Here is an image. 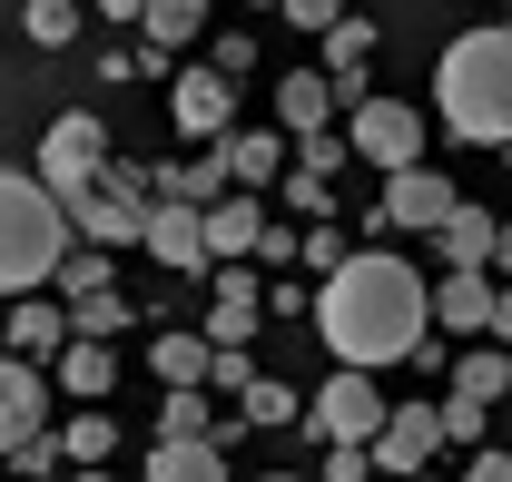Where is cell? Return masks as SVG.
I'll list each match as a JSON object with an SVG mask.
<instances>
[{"label": "cell", "instance_id": "d590c367", "mask_svg": "<svg viewBox=\"0 0 512 482\" xmlns=\"http://www.w3.org/2000/svg\"><path fill=\"white\" fill-rule=\"evenodd\" d=\"M207 296H217V305H266V296H256V266H217Z\"/></svg>", "mask_w": 512, "mask_h": 482}, {"label": "cell", "instance_id": "ffe728a7", "mask_svg": "<svg viewBox=\"0 0 512 482\" xmlns=\"http://www.w3.org/2000/svg\"><path fill=\"white\" fill-rule=\"evenodd\" d=\"M444 394H463V404H483V414H493V404L512 394V355H503V345H473V355H453V384H444Z\"/></svg>", "mask_w": 512, "mask_h": 482}, {"label": "cell", "instance_id": "cb8c5ba5", "mask_svg": "<svg viewBox=\"0 0 512 482\" xmlns=\"http://www.w3.org/2000/svg\"><path fill=\"white\" fill-rule=\"evenodd\" d=\"M60 453L79 463V473H109V453H119V423H109V414H69V423H60Z\"/></svg>", "mask_w": 512, "mask_h": 482}, {"label": "cell", "instance_id": "f35d334b", "mask_svg": "<svg viewBox=\"0 0 512 482\" xmlns=\"http://www.w3.org/2000/svg\"><path fill=\"white\" fill-rule=\"evenodd\" d=\"M207 384H217V394H247V384H256V355H217V364H207Z\"/></svg>", "mask_w": 512, "mask_h": 482}, {"label": "cell", "instance_id": "484cf974", "mask_svg": "<svg viewBox=\"0 0 512 482\" xmlns=\"http://www.w3.org/2000/svg\"><path fill=\"white\" fill-rule=\"evenodd\" d=\"M365 60H375V20H365V10H345V20L325 30V79H355Z\"/></svg>", "mask_w": 512, "mask_h": 482}, {"label": "cell", "instance_id": "ee69618b", "mask_svg": "<svg viewBox=\"0 0 512 482\" xmlns=\"http://www.w3.org/2000/svg\"><path fill=\"white\" fill-rule=\"evenodd\" d=\"M493 345H512V286H493V325H483Z\"/></svg>", "mask_w": 512, "mask_h": 482}, {"label": "cell", "instance_id": "83f0119b", "mask_svg": "<svg viewBox=\"0 0 512 482\" xmlns=\"http://www.w3.org/2000/svg\"><path fill=\"white\" fill-rule=\"evenodd\" d=\"M138 315H128V296L109 286V296H89V305H69V335H89V345H109V335H128Z\"/></svg>", "mask_w": 512, "mask_h": 482}, {"label": "cell", "instance_id": "c3c4849f", "mask_svg": "<svg viewBox=\"0 0 512 482\" xmlns=\"http://www.w3.org/2000/svg\"><path fill=\"white\" fill-rule=\"evenodd\" d=\"M503 30H512V10H503Z\"/></svg>", "mask_w": 512, "mask_h": 482}, {"label": "cell", "instance_id": "ba28073f", "mask_svg": "<svg viewBox=\"0 0 512 482\" xmlns=\"http://www.w3.org/2000/svg\"><path fill=\"white\" fill-rule=\"evenodd\" d=\"M444 453V414L434 404H384V433H375V473L394 482H424V463Z\"/></svg>", "mask_w": 512, "mask_h": 482}, {"label": "cell", "instance_id": "52a82bcc", "mask_svg": "<svg viewBox=\"0 0 512 482\" xmlns=\"http://www.w3.org/2000/svg\"><path fill=\"white\" fill-rule=\"evenodd\" d=\"M207 158L227 168V187H237V197H256V187H286V168H296V138H286V128H227Z\"/></svg>", "mask_w": 512, "mask_h": 482}, {"label": "cell", "instance_id": "277c9868", "mask_svg": "<svg viewBox=\"0 0 512 482\" xmlns=\"http://www.w3.org/2000/svg\"><path fill=\"white\" fill-rule=\"evenodd\" d=\"M109 158H119V148H109V119H99V109H60V119L40 128V158H30V178L50 187V197H89V187L109 178Z\"/></svg>", "mask_w": 512, "mask_h": 482}, {"label": "cell", "instance_id": "603a6c76", "mask_svg": "<svg viewBox=\"0 0 512 482\" xmlns=\"http://www.w3.org/2000/svg\"><path fill=\"white\" fill-rule=\"evenodd\" d=\"M138 30H148V50L168 60L178 40H197V30H207V0H148V10H138Z\"/></svg>", "mask_w": 512, "mask_h": 482}, {"label": "cell", "instance_id": "7c38bea8", "mask_svg": "<svg viewBox=\"0 0 512 482\" xmlns=\"http://www.w3.org/2000/svg\"><path fill=\"white\" fill-rule=\"evenodd\" d=\"M148 256H158V266H168V276H217V266H207V217H197V207H168V197H158V207H148Z\"/></svg>", "mask_w": 512, "mask_h": 482}, {"label": "cell", "instance_id": "9a60e30c", "mask_svg": "<svg viewBox=\"0 0 512 482\" xmlns=\"http://www.w3.org/2000/svg\"><path fill=\"white\" fill-rule=\"evenodd\" d=\"M276 128H286V138H325V128H335L325 69H286V79H276Z\"/></svg>", "mask_w": 512, "mask_h": 482}, {"label": "cell", "instance_id": "5b68a950", "mask_svg": "<svg viewBox=\"0 0 512 482\" xmlns=\"http://www.w3.org/2000/svg\"><path fill=\"white\" fill-rule=\"evenodd\" d=\"M306 433H316L325 453H335V443L375 453V433H384V394H375V374H325L316 394H306Z\"/></svg>", "mask_w": 512, "mask_h": 482}, {"label": "cell", "instance_id": "4316f807", "mask_svg": "<svg viewBox=\"0 0 512 482\" xmlns=\"http://www.w3.org/2000/svg\"><path fill=\"white\" fill-rule=\"evenodd\" d=\"M79 20H89V10H69V0H30V10H20L30 50H69V40H79Z\"/></svg>", "mask_w": 512, "mask_h": 482}, {"label": "cell", "instance_id": "f1b7e54d", "mask_svg": "<svg viewBox=\"0 0 512 482\" xmlns=\"http://www.w3.org/2000/svg\"><path fill=\"white\" fill-rule=\"evenodd\" d=\"M197 335H207V355H247V345H256V305H207Z\"/></svg>", "mask_w": 512, "mask_h": 482}, {"label": "cell", "instance_id": "d4e9b609", "mask_svg": "<svg viewBox=\"0 0 512 482\" xmlns=\"http://www.w3.org/2000/svg\"><path fill=\"white\" fill-rule=\"evenodd\" d=\"M237 423H266V433H276V423H306V394L276 384V374H256L247 394H237Z\"/></svg>", "mask_w": 512, "mask_h": 482}, {"label": "cell", "instance_id": "8992f818", "mask_svg": "<svg viewBox=\"0 0 512 482\" xmlns=\"http://www.w3.org/2000/svg\"><path fill=\"white\" fill-rule=\"evenodd\" d=\"M345 148L365 168H384V178H404V168H424V109L414 99H365L355 128H345Z\"/></svg>", "mask_w": 512, "mask_h": 482}, {"label": "cell", "instance_id": "60d3db41", "mask_svg": "<svg viewBox=\"0 0 512 482\" xmlns=\"http://www.w3.org/2000/svg\"><path fill=\"white\" fill-rule=\"evenodd\" d=\"M286 20H296V30H316V40H325V30H335L345 10H335V0H286Z\"/></svg>", "mask_w": 512, "mask_h": 482}, {"label": "cell", "instance_id": "7402d4cb", "mask_svg": "<svg viewBox=\"0 0 512 482\" xmlns=\"http://www.w3.org/2000/svg\"><path fill=\"white\" fill-rule=\"evenodd\" d=\"M138 482H227V453L217 443H148V473Z\"/></svg>", "mask_w": 512, "mask_h": 482}, {"label": "cell", "instance_id": "7dc6e473", "mask_svg": "<svg viewBox=\"0 0 512 482\" xmlns=\"http://www.w3.org/2000/svg\"><path fill=\"white\" fill-rule=\"evenodd\" d=\"M256 482H296V473H256Z\"/></svg>", "mask_w": 512, "mask_h": 482}, {"label": "cell", "instance_id": "1f68e13d", "mask_svg": "<svg viewBox=\"0 0 512 482\" xmlns=\"http://www.w3.org/2000/svg\"><path fill=\"white\" fill-rule=\"evenodd\" d=\"M276 197H286V217H306V227H325V217H335V187H325V178H296V168H286V187H276Z\"/></svg>", "mask_w": 512, "mask_h": 482}, {"label": "cell", "instance_id": "e0dca14e", "mask_svg": "<svg viewBox=\"0 0 512 482\" xmlns=\"http://www.w3.org/2000/svg\"><path fill=\"white\" fill-rule=\"evenodd\" d=\"M434 325L444 335H483L493 325V276H434Z\"/></svg>", "mask_w": 512, "mask_h": 482}, {"label": "cell", "instance_id": "8d00e7d4", "mask_svg": "<svg viewBox=\"0 0 512 482\" xmlns=\"http://www.w3.org/2000/svg\"><path fill=\"white\" fill-rule=\"evenodd\" d=\"M296 246H306V227H276V217H266V237H256V266H296Z\"/></svg>", "mask_w": 512, "mask_h": 482}, {"label": "cell", "instance_id": "836d02e7", "mask_svg": "<svg viewBox=\"0 0 512 482\" xmlns=\"http://www.w3.org/2000/svg\"><path fill=\"white\" fill-rule=\"evenodd\" d=\"M20 473H30V482H69V453H60V423H50L40 443H20Z\"/></svg>", "mask_w": 512, "mask_h": 482}, {"label": "cell", "instance_id": "30bf717a", "mask_svg": "<svg viewBox=\"0 0 512 482\" xmlns=\"http://www.w3.org/2000/svg\"><path fill=\"white\" fill-rule=\"evenodd\" d=\"M40 433H50V374L0 355V453L20 463V443H40Z\"/></svg>", "mask_w": 512, "mask_h": 482}, {"label": "cell", "instance_id": "4fadbf2b", "mask_svg": "<svg viewBox=\"0 0 512 482\" xmlns=\"http://www.w3.org/2000/svg\"><path fill=\"white\" fill-rule=\"evenodd\" d=\"M69 237L79 246H138L148 237V207H128V197H109V187H89V197H69Z\"/></svg>", "mask_w": 512, "mask_h": 482}, {"label": "cell", "instance_id": "2e32d148", "mask_svg": "<svg viewBox=\"0 0 512 482\" xmlns=\"http://www.w3.org/2000/svg\"><path fill=\"white\" fill-rule=\"evenodd\" d=\"M60 345H69V305H50V296L10 305V355H20V364H40V355L60 364Z\"/></svg>", "mask_w": 512, "mask_h": 482}, {"label": "cell", "instance_id": "ac0fdd59", "mask_svg": "<svg viewBox=\"0 0 512 482\" xmlns=\"http://www.w3.org/2000/svg\"><path fill=\"white\" fill-rule=\"evenodd\" d=\"M256 237H266V207L256 197H217L207 207V266L217 256H256Z\"/></svg>", "mask_w": 512, "mask_h": 482}, {"label": "cell", "instance_id": "4dcf8cb0", "mask_svg": "<svg viewBox=\"0 0 512 482\" xmlns=\"http://www.w3.org/2000/svg\"><path fill=\"white\" fill-rule=\"evenodd\" d=\"M434 414H444V443H463V453H483V443H493V414H483V404H463V394H444Z\"/></svg>", "mask_w": 512, "mask_h": 482}, {"label": "cell", "instance_id": "b9f144b4", "mask_svg": "<svg viewBox=\"0 0 512 482\" xmlns=\"http://www.w3.org/2000/svg\"><path fill=\"white\" fill-rule=\"evenodd\" d=\"M375 473V453H355V443H335V453H325V482H365Z\"/></svg>", "mask_w": 512, "mask_h": 482}, {"label": "cell", "instance_id": "74e56055", "mask_svg": "<svg viewBox=\"0 0 512 482\" xmlns=\"http://www.w3.org/2000/svg\"><path fill=\"white\" fill-rule=\"evenodd\" d=\"M207 69H217V79H247V69H256V40H247V30H227V40H217V60H207Z\"/></svg>", "mask_w": 512, "mask_h": 482}, {"label": "cell", "instance_id": "3957f363", "mask_svg": "<svg viewBox=\"0 0 512 482\" xmlns=\"http://www.w3.org/2000/svg\"><path fill=\"white\" fill-rule=\"evenodd\" d=\"M69 207L50 197L40 178H20V168H0V296H40V286H60L69 266Z\"/></svg>", "mask_w": 512, "mask_h": 482}, {"label": "cell", "instance_id": "7a4b0ae2", "mask_svg": "<svg viewBox=\"0 0 512 482\" xmlns=\"http://www.w3.org/2000/svg\"><path fill=\"white\" fill-rule=\"evenodd\" d=\"M434 119L463 148H512V30L503 20H473V30L444 40V60H434Z\"/></svg>", "mask_w": 512, "mask_h": 482}, {"label": "cell", "instance_id": "ab89813d", "mask_svg": "<svg viewBox=\"0 0 512 482\" xmlns=\"http://www.w3.org/2000/svg\"><path fill=\"white\" fill-rule=\"evenodd\" d=\"M463 482H512V453H503V443H483V453H463Z\"/></svg>", "mask_w": 512, "mask_h": 482}, {"label": "cell", "instance_id": "9c48e42d", "mask_svg": "<svg viewBox=\"0 0 512 482\" xmlns=\"http://www.w3.org/2000/svg\"><path fill=\"white\" fill-rule=\"evenodd\" d=\"M168 119L188 128V138H207V148H217V138L237 128V79H217L207 60H197V69H168Z\"/></svg>", "mask_w": 512, "mask_h": 482}, {"label": "cell", "instance_id": "5bb4252c", "mask_svg": "<svg viewBox=\"0 0 512 482\" xmlns=\"http://www.w3.org/2000/svg\"><path fill=\"white\" fill-rule=\"evenodd\" d=\"M493 237H503V217L463 197V207L444 217V237H434V246H444V276H493Z\"/></svg>", "mask_w": 512, "mask_h": 482}, {"label": "cell", "instance_id": "f6af8a7d", "mask_svg": "<svg viewBox=\"0 0 512 482\" xmlns=\"http://www.w3.org/2000/svg\"><path fill=\"white\" fill-rule=\"evenodd\" d=\"M493 266H503V276H512V217H503V237H493Z\"/></svg>", "mask_w": 512, "mask_h": 482}, {"label": "cell", "instance_id": "e575fe53", "mask_svg": "<svg viewBox=\"0 0 512 482\" xmlns=\"http://www.w3.org/2000/svg\"><path fill=\"white\" fill-rule=\"evenodd\" d=\"M296 266H316V276H335L345 266V227L325 217V227H306V246H296Z\"/></svg>", "mask_w": 512, "mask_h": 482}, {"label": "cell", "instance_id": "8fae6325", "mask_svg": "<svg viewBox=\"0 0 512 482\" xmlns=\"http://www.w3.org/2000/svg\"><path fill=\"white\" fill-rule=\"evenodd\" d=\"M463 207L453 197V178H434V168H404V178H384V227H414V237H444V217Z\"/></svg>", "mask_w": 512, "mask_h": 482}, {"label": "cell", "instance_id": "bcb514c9", "mask_svg": "<svg viewBox=\"0 0 512 482\" xmlns=\"http://www.w3.org/2000/svg\"><path fill=\"white\" fill-rule=\"evenodd\" d=\"M69 482H109V473H69Z\"/></svg>", "mask_w": 512, "mask_h": 482}, {"label": "cell", "instance_id": "6da1fadb", "mask_svg": "<svg viewBox=\"0 0 512 482\" xmlns=\"http://www.w3.org/2000/svg\"><path fill=\"white\" fill-rule=\"evenodd\" d=\"M316 335L335 374H384V364H414V345L434 335V286L414 276V256H345L335 276L316 286Z\"/></svg>", "mask_w": 512, "mask_h": 482}, {"label": "cell", "instance_id": "7bdbcfd3", "mask_svg": "<svg viewBox=\"0 0 512 482\" xmlns=\"http://www.w3.org/2000/svg\"><path fill=\"white\" fill-rule=\"evenodd\" d=\"M266 315H316V296H306L296 276H276V286H266Z\"/></svg>", "mask_w": 512, "mask_h": 482}, {"label": "cell", "instance_id": "d6a6232c", "mask_svg": "<svg viewBox=\"0 0 512 482\" xmlns=\"http://www.w3.org/2000/svg\"><path fill=\"white\" fill-rule=\"evenodd\" d=\"M345 158H355V148H345L335 128H325V138H296V178H325V187H335V168H345Z\"/></svg>", "mask_w": 512, "mask_h": 482}, {"label": "cell", "instance_id": "44dd1931", "mask_svg": "<svg viewBox=\"0 0 512 482\" xmlns=\"http://www.w3.org/2000/svg\"><path fill=\"white\" fill-rule=\"evenodd\" d=\"M207 335H148V374H158V384H168V394H197V384H207Z\"/></svg>", "mask_w": 512, "mask_h": 482}, {"label": "cell", "instance_id": "d6986e66", "mask_svg": "<svg viewBox=\"0 0 512 482\" xmlns=\"http://www.w3.org/2000/svg\"><path fill=\"white\" fill-rule=\"evenodd\" d=\"M109 384H119V345H89V335H69V345H60V394L109 404Z\"/></svg>", "mask_w": 512, "mask_h": 482}, {"label": "cell", "instance_id": "f546056e", "mask_svg": "<svg viewBox=\"0 0 512 482\" xmlns=\"http://www.w3.org/2000/svg\"><path fill=\"white\" fill-rule=\"evenodd\" d=\"M89 296H109V256H99V246H69V266H60V305H89Z\"/></svg>", "mask_w": 512, "mask_h": 482}]
</instances>
